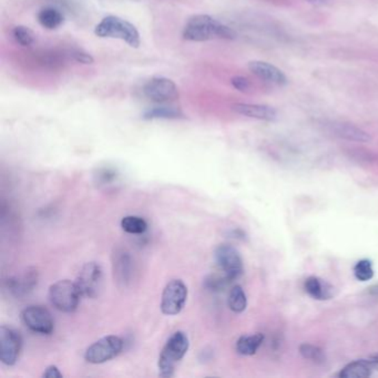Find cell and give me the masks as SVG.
<instances>
[{
  "mask_svg": "<svg viewBox=\"0 0 378 378\" xmlns=\"http://www.w3.org/2000/svg\"><path fill=\"white\" fill-rule=\"evenodd\" d=\"M228 304L231 311L234 313H242L247 310V294L240 285H235L230 291Z\"/></svg>",
  "mask_w": 378,
  "mask_h": 378,
  "instance_id": "obj_21",
  "label": "cell"
},
{
  "mask_svg": "<svg viewBox=\"0 0 378 378\" xmlns=\"http://www.w3.org/2000/svg\"><path fill=\"white\" fill-rule=\"evenodd\" d=\"M62 373H60L58 367L53 366V365H50L46 368L44 374H42V377L44 378H62Z\"/></svg>",
  "mask_w": 378,
  "mask_h": 378,
  "instance_id": "obj_31",
  "label": "cell"
},
{
  "mask_svg": "<svg viewBox=\"0 0 378 378\" xmlns=\"http://www.w3.org/2000/svg\"><path fill=\"white\" fill-rule=\"evenodd\" d=\"M299 354L302 357L315 364H324L326 361L325 353L319 346L304 343L299 346Z\"/></svg>",
  "mask_w": 378,
  "mask_h": 378,
  "instance_id": "obj_24",
  "label": "cell"
},
{
  "mask_svg": "<svg viewBox=\"0 0 378 378\" xmlns=\"http://www.w3.org/2000/svg\"><path fill=\"white\" fill-rule=\"evenodd\" d=\"M231 83L237 90L241 91V92H249L251 88H252V85L249 83V80L247 79L245 77H233L231 79Z\"/></svg>",
  "mask_w": 378,
  "mask_h": 378,
  "instance_id": "obj_28",
  "label": "cell"
},
{
  "mask_svg": "<svg viewBox=\"0 0 378 378\" xmlns=\"http://www.w3.org/2000/svg\"><path fill=\"white\" fill-rule=\"evenodd\" d=\"M182 36L190 42H206L214 38L232 40L237 37V33L211 16L195 15L189 19Z\"/></svg>",
  "mask_w": 378,
  "mask_h": 378,
  "instance_id": "obj_1",
  "label": "cell"
},
{
  "mask_svg": "<svg viewBox=\"0 0 378 378\" xmlns=\"http://www.w3.org/2000/svg\"><path fill=\"white\" fill-rule=\"evenodd\" d=\"M247 68L253 75L267 83L278 85H285L288 83V78L285 76L284 72L269 62L254 60V62H249Z\"/></svg>",
  "mask_w": 378,
  "mask_h": 378,
  "instance_id": "obj_15",
  "label": "cell"
},
{
  "mask_svg": "<svg viewBox=\"0 0 378 378\" xmlns=\"http://www.w3.org/2000/svg\"><path fill=\"white\" fill-rule=\"evenodd\" d=\"M305 291L308 295L311 296L312 299H317V301H325L333 297V292L334 288L329 283L324 281V280L316 278V276H311L305 281Z\"/></svg>",
  "mask_w": 378,
  "mask_h": 378,
  "instance_id": "obj_17",
  "label": "cell"
},
{
  "mask_svg": "<svg viewBox=\"0 0 378 378\" xmlns=\"http://www.w3.org/2000/svg\"><path fill=\"white\" fill-rule=\"evenodd\" d=\"M124 345V340L116 335L103 337L89 346L85 353V360L94 365L106 363L117 357L122 352Z\"/></svg>",
  "mask_w": 378,
  "mask_h": 378,
  "instance_id": "obj_5",
  "label": "cell"
},
{
  "mask_svg": "<svg viewBox=\"0 0 378 378\" xmlns=\"http://www.w3.org/2000/svg\"><path fill=\"white\" fill-rule=\"evenodd\" d=\"M188 299V288L181 280H172L165 285L161 296L162 313L169 316L176 315L185 308Z\"/></svg>",
  "mask_w": 378,
  "mask_h": 378,
  "instance_id": "obj_8",
  "label": "cell"
},
{
  "mask_svg": "<svg viewBox=\"0 0 378 378\" xmlns=\"http://www.w3.org/2000/svg\"><path fill=\"white\" fill-rule=\"evenodd\" d=\"M367 362L370 363L373 370H378V355H373L370 357L367 358Z\"/></svg>",
  "mask_w": 378,
  "mask_h": 378,
  "instance_id": "obj_33",
  "label": "cell"
},
{
  "mask_svg": "<svg viewBox=\"0 0 378 378\" xmlns=\"http://www.w3.org/2000/svg\"><path fill=\"white\" fill-rule=\"evenodd\" d=\"M94 33L100 38L120 39L130 47L140 46V33L131 23L117 16H107L94 28Z\"/></svg>",
  "mask_w": 378,
  "mask_h": 378,
  "instance_id": "obj_3",
  "label": "cell"
},
{
  "mask_svg": "<svg viewBox=\"0 0 378 378\" xmlns=\"http://www.w3.org/2000/svg\"><path fill=\"white\" fill-rule=\"evenodd\" d=\"M76 283L79 286L83 296L96 299L101 293L103 286V267L97 262L85 263L77 276Z\"/></svg>",
  "mask_w": 378,
  "mask_h": 378,
  "instance_id": "obj_7",
  "label": "cell"
},
{
  "mask_svg": "<svg viewBox=\"0 0 378 378\" xmlns=\"http://www.w3.org/2000/svg\"><path fill=\"white\" fill-rule=\"evenodd\" d=\"M263 342L264 335L262 333L244 335V336H241L237 342V352L243 356H252V355L256 354Z\"/></svg>",
  "mask_w": 378,
  "mask_h": 378,
  "instance_id": "obj_18",
  "label": "cell"
},
{
  "mask_svg": "<svg viewBox=\"0 0 378 378\" xmlns=\"http://www.w3.org/2000/svg\"><path fill=\"white\" fill-rule=\"evenodd\" d=\"M21 322L37 334L50 335L55 329V321L48 308L42 305L27 306L21 314Z\"/></svg>",
  "mask_w": 378,
  "mask_h": 378,
  "instance_id": "obj_6",
  "label": "cell"
},
{
  "mask_svg": "<svg viewBox=\"0 0 378 378\" xmlns=\"http://www.w3.org/2000/svg\"><path fill=\"white\" fill-rule=\"evenodd\" d=\"M306 1L312 5H316V6H327L333 3V0H306Z\"/></svg>",
  "mask_w": 378,
  "mask_h": 378,
  "instance_id": "obj_32",
  "label": "cell"
},
{
  "mask_svg": "<svg viewBox=\"0 0 378 378\" xmlns=\"http://www.w3.org/2000/svg\"><path fill=\"white\" fill-rule=\"evenodd\" d=\"M48 295L53 308L64 313H72L79 306L83 293L76 282L62 280L50 286Z\"/></svg>",
  "mask_w": 378,
  "mask_h": 378,
  "instance_id": "obj_4",
  "label": "cell"
},
{
  "mask_svg": "<svg viewBox=\"0 0 378 378\" xmlns=\"http://www.w3.org/2000/svg\"><path fill=\"white\" fill-rule=\"evenodd\" d=\"M144 94L153 103H172L179 98V89L172 80L157 77L144 85Z\"/></svg>",
  "mask_w": 378,
  "mask_h": 378,
  "instance_id": "obj_11",
  "label": "cell"
},
{
  "mask_svg": "<svg viewBox=\"0 0 378 378\" xmlns=\"http://www.w3.org/2000/svg\"><path fill=\"white\" fill-rule=\"evenodd\" d=\"M12 36L16 42L24 47L31 46L35 42V36H33V31L25 26L15 27L12 30Z\"/></svg>",
  "mask_w": 378,
  "mask_h": 378,
  "instance_id": "obj_26",
  "label": "cell"
},
{
  "mask_svg": "<svg viewBox=\"0 0 378 378\" xmlns=\"http://www.w3.org/2000/svg\"><path fill=\"white\" fill-rule=\"evenodd\" d=\"M231 280L228 276H220L214 274V275L208 276L204 282V286L208 290L213 291V292H219L226 288V285L229 284Z\"/></svg>",
  "mask_w": 378,
  "mask_h": 378,
  "instance_id": "obj_27",
  "label": "cell"
},
{
  "mask_svg": "<svg viewBox=\"0 0 378 378\" xmlns=\"http://www.w3.org/2000/svg\"><path fill=\"white\" fill-rule=\"evenodd\" d=\"M183 118V113L179 109L173 107H154L149 109L144 113V119L146 120H154V119H180Z\"/></svg>",
  "mask_w": 378,
  "mask_h": 378,
  "instance_id": "obj_22",
  "label": "cell"
},
{
  "mask_svg": "<svg viewBox=\"0 0 378 378\" xmlns=\"http://www.w3.org/2000/svg\"><path fill=\"white\" fill-rule=\"evenodd\" d=\"M214 255L217 265L231 281L239 279L243 274V260L234 247L230 244H221L215 249Z\"/></svg>",
  "mask_w": 378,
  "mask_h": 378,
  "instance_id": "obj_9",
  "label": "cell"
},
{
  "mask_svg": "<svg viewBox=\"0 0 378 378\" xmlns=\"http://www.w3.org/2000/svg\"><path fill=\"white\" fill-rule=\"evenodd\" d=\"M232 110L244 117L258 119L263 121H275L278 111L273 107L265 105H253V103H235Z\"/></svg>",
  "mask_w": 378,
  "mask_h": 378,
  "instance_id": "obj_16",
  "label": "cell"
},
{
  "mask_svg": "<svg viewBox=\"0 0 378 378\" xmlns=\"http://www.w3.org/2000/svg\"><path fill=\"white\" fill-rule=\"evenodd\" d=\"M64 21V14L59 9L53 7L42 9L38 14L39 24L47 29H57L58 27L62 26Z\"/></svg>",
  "mask_w": 378,
  "mask_h": 378,
  "instance_id": "obj_20",
  "label": "cell"
},
{
  "mask_svg": "<svg viewBox=\"0 0 378 378\" xmlns=\"http://www.w3.org/2000/svg\"><path fill=\"white\" fill-rule=\"evenodd\" d=\"M72 57H74L77 62H80V64H83V65H91L94 62V57L89 55V53H85V51H76V53H72Z\"/></svg>",
  "mask_w": 378,
  "mask_h": 378,
  "instance_id": "obj_30",
  "label": "cell"
},
{
  "mask_svg": "<svg viewBox=\"0 0 378 378\" xmlns=\"http://www.w3.org/2000/svg\"><path fill=\"white\" fill-rule=\"evenodd\" d=\"M351 158L354 159L355 161L357 162H366V163H370L373 161V158L375 156H373L370 151H365V150L355 149L351 151L349 153Z\"/></svg>",
  "mask_w": 378,
  "mask_h": 378,
  "instance_id": "obj_29",
  "label": "cell"
},
{
  "mask_svg": "<svg viewBox=\"0 0 378 378\" xmlns=\"http://www.w3.org/2000/svg\"><path fill=\"white\" fill-rule=\"evenodd\" d=\"M38 283V272L35 269H27L21 275L12 276L6 281L7 290L15 297H24L36 288Z\"/></svg>",
  "mask_w": 378,
  "mask_h": 378,
  "instance_id": "obj_14",
  "label": "cell"
},
{
  "mask_svg": "<svg viewBox=\"0 0 378 378\" xmlns=\"http://www.w3.org/2000/svg\"><path fill=\"white\" fill-rule=\"evenodd\" d=\"M373 368L367 360H357L347 364L340 372V378H367L372 375Z\"/></svg>",
  "mask_w": 378,
  "mask_h": 378,
  "instance_id": "obj_19",
  "label": "cell"
},
{
  "mask_svg": "<svg viewBox=\"0 0 378 378\" xmlns=\"http://www.w3.org/2000/svg\"><path fill=\"white\" fill-rule=\"evenodd\" d=\"M354 275L358 281L367 282L374 278V269L370 260L364 258L355 264Z\"/></svg>",
  "mask_w": 378,
  "mask_h": 378,
  "instance_id": "obj_25",
  "label": "cell"
},
{
  "mask_svg": "<svg viewBox=\"0 0 378 378\" xmlns=\"http://www.w3.org/2000/svg\"><path fill=\"white\" fill-rule=\"evenodd\" d=\"M112 270L119 286H128L131 283L135 263L130 253L124 249H115L112 254Z\"/></svg>",
  "mask_w": 378,
  "mask_h": 378,
  "instance_id": "obj_13",
  "label": "cell"
},
{
  "mask_svg": "<svg viewBox=\"0 0 378 378\" xmlns=\"http://www.w3.org/2000/svg\"><path fill=\"white\" fill-rule=\"evenodd\" d=\"M321 126L337 138L353 141L358 144H366L372 141V135L355 124L343 121L323 120Z\"/></svg>",
  "mask_w": 378,
  "mask_h": 378,
  "instance_id": "obj_12",
  "label": "cell"
},
{
  "mask_svg": "<svg viewBox=\"0 0 378 378\" xmlns=\"http://www.w3.org/2000/svg\"><path fill=\"white\" fill-rule=\"evenodd\" d=\"M121 228L129 234H144L148 230V223L142 217L128 215L121 220Z\"/></svg>",
  "mask_w": 378,
  "mask_h": 378,
  "instance_id": "obj_23",
  "label": "cell"
},
{
  "mask_svg": "<svg viewBox=\"0 0 378 378\" xmlns=\"http://www.w3.org/2000/svg\"><path fill=\"white\" fill-rule=\"evenodd\" d=\"M189 346L190 342L188 335L185 334V332H176L167 340L165 347L162 349L161 354L159 356V375L165 378L172 377L176 364L188 353Z\"/></svg>",
  "mask_w": 378,
  "mask_h": 378,
  "instance_id": "obj_2",
  "label": "cell"
},
{
  "mask_svg": "<svg viewBox=\"0 0 378 378\" xmlns=\"http://www.w3.org/2000/svg\"><path fill=\"white\" fill-rule=\"evenodd\" d=\"M23 349V338L19 332L3 325L0 327V361L7 366L17 363Z\"/></svg>",
  "mask_w": 378,
  "mask_h": 378,
  "instance_id": "obj_10",
  "label": "cell"
},
{
  "mask_svg": "<svg viewBox=\"0 0 378 378\" xmlns=\"http://www.w3.org/2000/svg\"><path fill=\"white\" fill-rule=\"evenodd\" d=\"M370 293L372 294L373 296H377L378 297V285L372 286V288H370Z\"/></svg>",
  "mask_w": 378,
  "mask_h": 378,
  "instance_id": "obj_34",
  "label": "cell"
}]
</instances>
